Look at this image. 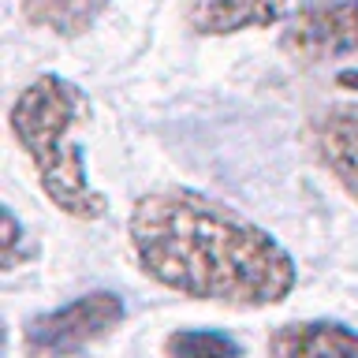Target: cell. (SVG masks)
I'll list each match as a JSON object with an SVG mask.
<instances>
[{"label": "cell", "instance_id": "obj_3", "mask_svg": "<svg viewBox=\"0 0 358 358\" xmlns=\"http://www.w3.org/2000/svg\"><path fill=\"white\" fill-rule=\"evenodd\" d=\"M123 299L116 291H86L64 306L27 321L22 329V347L34 358H67L83 347L105 340V336L123 321Z\"/></svg>", "mask_w": 358, "mask_h": 358}, {"label": "cell", "instance_id": "obj_1", "mask_svg": "<svg viewBox=\"0 0 358 358\" xmlns=\"http://www.w3.org/2000/svg\"><path fill=\"white\" fill-rule=\"evenodd\" d=\"M142 273L187 299L262 310L291 295L299 268L265 228L198 190L168 187L131 209Z\"/></svg>", "mask_w": 358, "mask_h": 358}, {"label": "cell", "instance_id": "obj_4", "mask_svg": "<svg viewBox=\"0 0 358 358\" xmlns=\"http://www.w3.org/2000/svg\"><path fill=\"white\" fill-rule=\"evenodd\" d=\"M280 49L302 64L358 56V0H306L287 19Z\"/></svg>", "mask_w": 358, "mask_h": 358}, {"label": "cell", "instance_id": "obj_10", "mask_svg": "<svg viewBox=\"0 0 358 358\" xmlns=\"http://www.w3.org/2000/svg\"><path fill=\"white\" fill-rule=\"evenodd\" d=\"M0 220H4V239H0V246H4V254H0V265L4 268H15L19 262H30V246H22V228L15 220V213L11 209H0Z\"/></svg>", "mask_w": 358, "mask_h": 358}, {"label": "cell", "instance_id": "obj_8", "mask_svg": "<svg viewBox=\"0 0 358 358\" xmlns=\"http://www.w3.org/2000/svg\"><path fill=\"white\" fill-rule=\"evenodd\" d=\"M22 19L56 38H78L105 15L108 0H22Z\"/></svg>", "mask_w": 358, "mask_h": 358}, {"label": "cell", "instance_id": "obj_5", "mask_svg": "<svg viewBox=\"0 0 358 358\" xmlns=\"http://www.w3.org/2000/svg\"><path fill=\"white\" fill-rule=\"evenodd\" d=\"M310 145L347 194L358 201V105H336L310 123Z\"/></svg>", "mask_w": 358, "mask_h": 358}, {"label": "cell", "instance_id": "obj_2", "mask_svg": "<svg viewBox=\"0 0 358 358\" xmlns=\"http://www.w3.org/2000/svg\"><path fill=\"white\" fill-rule=\"evenodd\" d=\"M86 120V94L60 75H38L8 112L11 134L27 150L38 183L52 206L75 220H101L108 213V198L90 187L83 150L71 138L75 127Z\"/></svg>", "mask_w": 358, "mask_h": 358}, {"label": "cell", "instance_id": "obj_9", "mask_svg": "<svg viewBox=\"0 0 358 358\" xmlns=\"http://www.w3.org/2000/svg\"><path fill=\"white\" fill-rule=\"evenodd\" d=\"M168 358H239L243 347L220 329H179L164 340Z\"/></svg>", "mask_w": 358, "mask_h": 358}, {"label": "cell", "instance_id": "obj_7", "mask_svg": "<svg viewBox=\"0 0 358 358\" xmlns=\"http://www.w3.org/2000/svg\"><path fill=\"white\" fill-rule=\"evenodd\" d=\"M276 358H358V332L340 321H291L268 340Z\"/></svg>", "mask_w": 358, "mask_h": 358}, {"label": "cell", "instance_id": "obj_6", "mask_svg": "<svg viewBox=\"0 0 358 358\" xmlns=\"http://www.w3.org/2000/svg\"><path fill=\"white\" fill-rule=\"evenodd\" d=\"M287 15V0H190L187 27L201 38H228L239 30H268Z\"/></svg>", "mask_w": 358, "mask_h": 358}, {"label": "cell", "instance_id": "obj_11", "mask_svg": "<svg viewBox=\"0 0 358 358\" xmlns=\"http://www.w3.org/2000/svg\"><path fill=\"white\" fill-rule=\"evenodd\" d=\"M340 83H347V86H358V75H355V71H347V75L340 78Z\"/></svg>", "mask_w": 358, "mask_h": 358}]
</instances>
